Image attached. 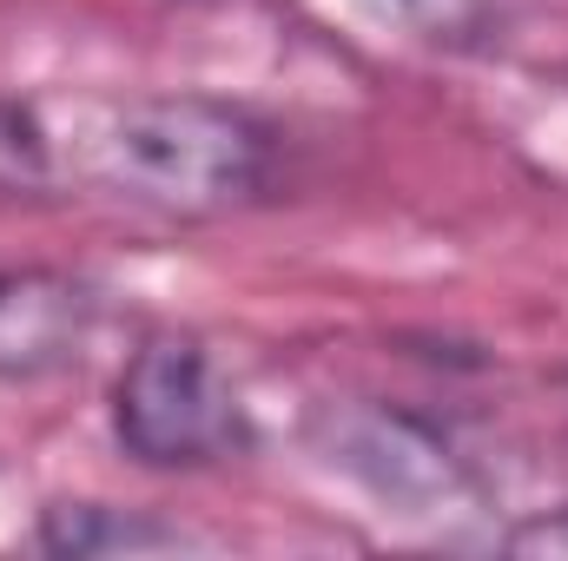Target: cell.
Listing matches in <instances>:
<instances>
[{"label":"cell","mask_w":568,"mask_h":561,"mask_svg":"<svg viewBox=\"0 0 568 561\" xmlns=\"http://www.w3.org/2000/svg\"><path fill=\"white\" fill-rule=\"evenodd\" d=\"M40 549L67 561H120V555H172V549H205L192 529L159 522L145 509H106V502H53L40 509Z\"/></svg>","instance_id":"5b68a950"},{"label":"cell","mask_w":568,"mask_h":561,"mask_svg":"<svg viewBox=\"0 0 568 561\" xmlns=\"http://www.w3.org/2000/svg\"><path fill=\"white\" fill-rule=\"evenodd\" d=\"M100 290L53 265L0 272V384H33L87 357L100 337Z\"/></svg>","instance_id":"277c9868"},{"label":"cell","mask_w":568,"mask_h":561,"mask_svg":"<svg viewBox=\"0 0 568 561\" xmlns=\"http://www.w3.org/2000/svg\"><path fill=\"white\" fill-rule=\"evenodd\" d=\"M53 178L60 165H53V140L40 113L20 100H0V198H40Z\"/></svg>","instance_id":"8992f818"},{"label":"cell","mask_w":568,"mask_h":561,"mask_svg":"<svg viewBox=\"0 0 568 561\" xmlns=\"http://www.w3.org/2000/svg\"><path fill=\"white\" fill-rule=\"evenodd\" d=\"M311 449L324 469L357 482L371 502L410 522H443L476 509L483 482L463 462V449L417 410L377 404V397H331L311 410Z\"/></svg>","instance_id":"3957f363"},{"label":"cell","mask_w":568,"mask_h":561,"mask_svg":"<svg viewBox=\"0 0 568 561\" xmlns=\"http://www.w3.org/2000/svg\"><path fill=\"white\" fill-rule=\"evenodd\" d=\"M503 549H516V555H568V509H542V516H529L523 529H509L503 536Z\"/></svg>","instance_id":"52a82bcc"},{"label":"cell","mask_w":568,"mask_h":561,"mask_svg":"<svg viewBox=\"0 0 568 561\" xmlns=\"http://www.w3.org/2000/svg\"><path fill=\"white\" fill-rule=\"evenodd\" d=\"M113 436L140 469H219L252 449V410L199 337H145L113 377Z\"/></svg>","instance_id":"7a4b0ae2"},{"label":"cell","mask_w":568,"mask_h":561,"mask_svg":"<svg viewBox=\"0 0 568 561\" xmlns=\"http://www.w3.org/2000/svg\"><path fill=\"white\" fill-rule=\"evenodd\" d=\"M93 178L159 218H225L265 198L278 140L258 113L212 93H152L106 113L87 145Z\"/></svg>","instance_id":"6da1fadb"},{"label":"cell","mask_w":568,"mask_h":561,"mask_svg":"<svg viewBox=\"0 0 568 561\" xmlns=\"http://www.w3.org/2000/svg\"><path fill=\"white\" fill-rule=\"evenodd\" d=\"M404 7H410L417 20H429V27H449V20H456L469 0H404Z\"/></svg>","instance_id":"ba28073f"}]
</instances>
